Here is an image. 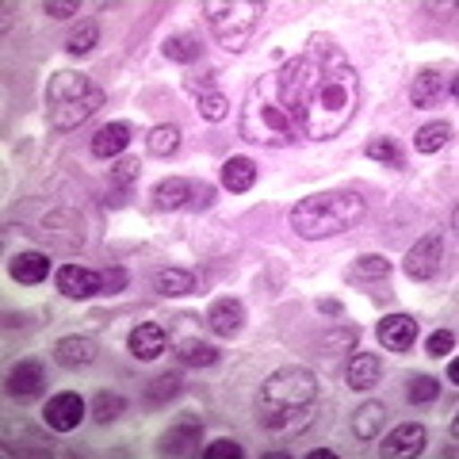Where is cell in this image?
Listing matches in <instances>:
<instances>
[{"instance_id": "39", "label": "cell", "mask_w": 459, "mask_h": 459, "mask_svg": "<svg viewBox=\"0 0 459 459\" xmlns=\"http://www.w3.org/2000/svg\"><path fill=\"white\" fill-rule=\"evenodd\" d=\"M425 352L433 356V360H444V356H452L455 352V333L452 329H433L425 341Z\"/></svg>"}, {"instance_id": "38", "label": "cell", "mask_w": 459, "mask_h": 459, "mask_svg": "<svg viewBox=\"0 0 459 459\" xmlns=\"http://www.w3.org/2000/svg\"><path fill=\"white\" fill-rule=\"evenodd\" d=\"M126 283H131V276H126L123 264L100 268V295H119V291H126Z\"/></svg>"}, {"instance_id": "45", "label": "cell", "mask_w": 459, "mask_h": 459, "mask_svg": "<svg viewBox=\"0 0 459 459\" xmlns=\"http://www.w3.org/2000/svg\"><path fill=\"white\" fill-rule=\"evenodd\" d=\"M329 455H333V452H329V448H314L307 459H329Z\"/></svg>"}, {"instance_id": "42", "label": "cell", "mask_w": 459, "mask_h": 459, "mask_svg": "<svg viewBox=\"0 0 459 459\" xmlns=\"http://www.w3.org/2000/svg\"><path fill=\"white\" fill-rule=\"evenodd\" d=\"M214 204V188L211 184H204V180H192V207H211Z\"/></svg>"}, {"instance_id": "1", "label": "cell", "mask_w": 459, "mask_h": 459, "mask_svg": "<svg viewBox=\"0 0 459 459\" xmlns=\"http://www.w3.org/2000/svg\"><path fill=\"white\" fill-rule=\"evenodd\" d=\"M280 100L291 111L299 134L310 142H329L344 134V126L360 111V77L349 54L329 39H310L307 50L287 57L276 74Z\"/></svg>"}, {"instance_id": "35", "label": "cell", "mask_w": 459, "mask_h": 459, "mask_svg": "<svg viewBox=\"0 0 459 459\" xmlns=\"http://www.w3.org/2000/svg\"><path fill=\"white\" fill-rule=\"evenodd\" d=\"M138 177H142V165L134 161V157H119V165L111 169V188L119 192V195H131Z\"/></svg>"}, {"instance_id": "15", "label": "cell", "mask_w": 459, "mask_h": 459, "mask_svg": "<svg viewBox=\"0 0 459 459\" xmlns=\"http://www.w3.org/2000/svg\"><path fill=\"white\" fill-rule=\"evenodd\" d=\"M241 325H246V307H241V299H214L207 307V329L214 337H238Z\"/></svg>"}, {"instance_id": "9", "label": "cell", "mask_w": 459, "mask_h": 459, "mask_svg": "<svg viewBox=\"0 0 459 459\" xmlns=\"http://www.w3.org/2000/svg\"><path fill=\"white\" fill-rule=\"evenodd\" d=\"M84 413H89V402L77 391H57L47 398V406H42V421H47V429H54V433H74L84 421Z\"/></svg>"}, {"instance_id": "17", "label": "cell", "mask_w": 459, "mask_h": 459, "mask_svg": "<svg viewBox=\"0 0 459 459\" xmlns=\"http://www.w3.org/2000/svg\"><path fill=\"white\" fill-rule=\"evenodd\" d=\"M54 280H57V291H62L65 299H92V295H100V272L96 268L62 264Z\"/></svg>"}, {"instance_id": "34", "label": "cell", "mask_w": 459, "mask_h": 459, "mask_svg": "<svg viewBox=\"0 0 459 459\" xmlns=\"http://www.w3.org/2000/svg\"><path fill=\"white\" fill-rule=\"evenodd\" d=\"M356 344H360V329H356V325H333V329H329V333L322 337V349H325V356L352 352Z\"/></svg>"}, {"instance_id": "7", "label": "cell", "mask_w": 459, "mask_h": 459, "mask_svg": "<svg viewBox=\"0 0 459 459\" xmlns=\"http://www.w3.org/2000/svg\"><path fill=\"white\" fill-rule=\"evenodd\" d=\"M444 253H448V238H444V230H429L425 238L413 241V249L406 253V261H402V272H406L413 283L437 280L440 268H444Z\"/></svg>"}, {"instance_id": "41", "label": "cell", "mask_w": 459, "mask_h": 459, "mask_svg": "<svg viewBox=\"0 0 459 459\" xmlns=\"http://www.w3.org/2000/svg\"><path fill=\"white\" fill-rule=\"evenodd\" d=\"M42 12L54 16V20H69V16H77V4H69V0H47Z\"/></svg>"}, {"instance_id": "14", "label": "cell", "mask_w": 459, "mask_h": 459, "mask_svg": "<svg viewBox=\"0 0 459 459\" xmlns=\"http://www.w3.org/2000/svg\"><path fill=\"white\" fill-rule=\"evenodd\" d=\"M376 333L386 352H410L421 333V325H418V318H410V314H386Z\"/></svg>"}, {"instance_id": "6", "label": "cell", "mask_w": 459, "mask_h": 459, "mask_svg": "<svg viewBox=\"0 0 459 459\" xmlns=\"http://www.w3.org/2000/svg\"><path fill=\"white\" fill-rule=\"evenodd\" d=\"M318 406V376L303 364L276 368L261 383L256 394V413H276V410H314Z\"/></svg>"}, {"instance_id": "2", "label": "cell", "mask_w": 459, "mask_h": 459, "mask_svg": "<svg viewBox=\"0 0 459 459\" xmlns=\"http://www.w3.org/2000/svg\"><path fill=\"white\" fill-rule=\"evenodd\" d=\"M238 134L253 142V146H291L303 134L291 119V111L280 100V81L276 74H268L261 81H253V89L241 104V119H238Z\"/></svg>"}, {"instance_id": "22", "label": "cell", "mask_w": 459, "mask_h": 459, "mask_svg": "<svg viewBox=\"0 0 459 459\" xmlns=\"http://www.w3.org/2000/svg\"><path fill=\"white\" fill-rule=\"evenodd\" d=\"M219 177H222V188L226 192L246 195L253 184H256V161H253V157H226Z\"/></svg>"}, {"instance_id": "5", "label": "cell", "mask_w": 459, "mask_h": 459, "mask_svg": "<svg viewBox=\"0 0 459 459\" xmlns=\"http://www.w3.org/2000/svg\"><path fill=\"white\" fill-rule=\"evenodd\" d=\"M261 16H264V4H256V0H207L204 4L207 31L226 54H241L249 47Z\"/></svg>"}, {"instance_id": "21", "label": "cell", "mask_w": 459, "mask_h": 459, "mask_svg": "<svg viewBox=\"0 0 459 459\" xmlns=\"http://www.w3.org/2000/svg\"><path fill=\"white\" fill-rule=\"evenodd\" d=\"M344 383H349L352 391H371V386H379L383 383V360H379L376 352L352 356L349 371H344Z\"/></svg>"}, {"instance_id": "31", "label": "cell", "mask_w": 459, "mask_h": 459, "mask_svg": "<svg viewBox=\"0 0 459 459\" xmlns=\"http://www.w3.org/2000/svg\"><path fill=\"white\" fill-rule=\"evenodd\" d=\"M92 47H100V23L96 20H81L74 31L65 35V54L69 57H84V54H92Z\"/></svg>"}, {"instance_id": "40", "label": "cell", "mask_w": 459, "mask_h": 459, "mask_svg": "<svg viewBox=\"0 0 459 459\" xmlns=\"http://www.w3.org/2000/svg\"><path fill=\"white\" fill-rule=\"evenodd\" d=\"M204 455L207 459H241L246 455V448H241L238 440H230V437H222V440H214V444H207L204 448Z\"/></svg>"}, {"instance_id": "30", "label": "cell", "mask_w": 459, "mask_h": 459, "mask_svg": "<svg viewBox=\"0 0 459 459\" xmlns=\"http://www.w3.org/2000/svg\"><path fill=\"white\" fill-rule=\"evenodd\" d=\"M180 150V126L177 123H157L146 134V153L150 157H172Z\"/></svg>"}, {"instance_id": "46", "label": "cell", "mask_w": 459, "mask_h": 459, "mask_svg": "<svg viewBox=\"0 0 459 459\" xmlns=\"http://www.w3.org/2000/svg\"><path fill=\"white\" fill-rule=\"evenodd\" d=\"M455 379H459V364L452 360V364H448V383H455Z\"/></svg>"}, {"instance_id": "11", "label": "cell", "mask_w": 459, "mask_h": 459, "mask_svg": "<svg viewBox=\"0 0 459 459\" xmlns=\"http://www.w3.org/2000/svg\"><path fill=\"white\" fill-rule=\"evenodd\" d=\"M4 391L16 398V402H31V398H39L42 391H47V368H42L39 360H16V364L8 368Z\"/></svg>"}, {"instance_id": "19", "label": "cell", "mask_w": 459, "mask_h": 459, "mask_svg": "<svg viewBox=\"0 0 459 459\" xmlns=\"http://www.w3.org/2000/svg\"><path fill=\"white\" fill-rule=\"evenodd\" d=\"M8 276L16 280V283H23V287L47 283V276H50V256L39 253V249H23V253H16L8 261Z\"/></svg>"}, {"instance_id": "16", "label": "cell", "mask_w": 459, "mask_h": 459, "mask_svg": "<svg viewBox=\"0 0 459 459\" xmlns=\"http://www.w3.org/2000/svg\"><path fill=\"white\" fill-rule=\"evenodd\" d=\"M131 138H134V131H131V123L115 119V123H108V126H100V131L92 134V142H89V153L96 157V161H111V157H119V153H126V146H131Z\"/></svg>"}, {"instance_id": "12", "label": "cell", "mask_w": 459, "mask_h": 459, "mask_svg": "<svg viewBox=\"0 0 459 459\" xmlns=\"http://www.w3.org/2000/svg\"><path fill=\"white\" fill-rule=\"evenodd\" d=\"M425 440H429V433H425L421 421H402V425H394L391 433L383 437L379 452L386 459H410V455H421L425 452Z\"/></svg>"}, {"instance_id": "26", "label": "cell", "mask_w": 459, "mask_h": 459, "mask_svg": "<svg viewBox=\"0 0 459 459\" xmlns=\"http://www.w3.org/2000/svg\"><path fill=\"white\" fill-rule=\"evenodd\" d=\"M177 360L188 364V368H214V364L222 360V352L214 349V344L199 341V337H184V341L177 344Z\"/></svg>"}, {"instance_id": "36", "label": "cell", "mask_w": 459, "mask_h": 459, "mask_svg": "<svg viewBox=\"0 0 459 459\" xmlns=\"http://www.w3.org/2000/svg\"><path fill=\"white\" fill-rule=\"evenodd\" d=\"M406 398H410V406H429V402L440 398V379H433V376H413L406 383Z\"/></svg>"}, {"instance_id": "4", "label": "cell", "mask_w": 459, "mask_h": 459, "mask_svg": "<svg viewBox=\"0 0 459 459\" xmlns=\"http://www.w3.org/2000/svg\"><path fill=\"white\" fill-rule=\"evenodd\" d=\"M108 92L89 77V74H74V69H57L47 81V96H42V111H47V123L54 131H77L92 119V115L104 108Z\"/></svg>"}, {"instance_id": "24", "label": "cell", "mask_w": 459, "mask_h": 459, "mask_svg": "<svg viewBox=\"0 0 459 459\" xmlns=\"http://www.w3.org/2000/svg\"><path fill=\"white\" fill-rule=\"evenodd\" d=\"M383 425H386V406L383 402H364V406L352 413V437L356 440H379Z\"/></svg>"}, {"instance_id": "10", "label": "cell", "mask_w": 459, "mask_h": 459, "mask_svg": "<svg viewBox=\"0 0 459 459\" xmlns=\"http://www.w3.org/2000/svg\"><path fill=\"white\" fill-rule=\"evenodd\" d=\"M199 444H204V421L192 418V413H180V418L161 433V440H157V452L161 455H192V452H199Z\"/></svg>"}, {"instance_id": "37", "label": "cell", "mask_w": 459, "mask_h": 459, "mask_svg": "<svg viewBox=\"0 0 459 459\" xmlns=\"http://www.w3.org/2000/svg\"><path fill=\"white\" fill-rule=\"evenodd\" d=\"M177 394H180V376H177V371H169V376H157L146 386V402H150V406H165V402L177 398Z\"/></svg>"}, {"instance_id": "33", "label": "cell", "mask_w": 459, "mask_h": 459, "mask_svg": "<svg viewBox=\"0 0 459 459\" xmlns=\"http://www.w3.org/2000/svg\"><path fill=\"white\" fill-rule=\"evenodd\" d=\"M123 410H126V398L119 391H96L92 402H89V413H92L96 425H111Z\"/></svg>"}, {"instance_id": "23", "label": "cell", "mask_w": 459, "mask_h": 459, "mask_svg": "<svg viewBox=\"0 0 459 459\" xmlns=\"http://www.w3.org/2000/svg\"><path fill=\"white\" fill-rule=\"evenodd\" d=\"M153 291L165 299H180L195 291V272L188 268H157L153 272Z\"/></svg>"}, {"instance_id": "3", "label": "cell", "mask_w": 459, "mask_h": 459, "mask_svg": "<svg viewBox=\"0 0 459 459\" xmlns=\"http://www.w3.org/2000/svg\"><path fill=\"white\" fill-rule=\"evenodd\" d=\"M368 214V204L360 192H314L307 199H299L291 207V230L303 241H322V238H337L344 230L360 226Z\"/></svg>"}, {"instance_id": "29", "label": "cell", "mask_w": 459, "mask_h": 459, "mask_svg": "<svg viewBox=\"0 0 459 459\" xmlns=\"http://www.w3.org/2000/svg\"><path fill=\"white\" fill-rule=\"evenodd\" d=\"M199 100H195V108H199V115H204L207 123H222L226 115H230V96L222 92V89H214V84L207 81V84H199Z\"/></svg>"}, {"instance_id": "28", "label": "cell", "mask_w": 459, "mask_h": 459, "mask_svg": "<svg viewBox=\"0 0 459 459\" xmlns=\"http://www.w3.org/2000/svg\"><path fill=\"white\" fill-rule=\"evenodd\" d=\"M391 276V261L379 253H364V256H356L352 268H349V280L352 283H379Z\"/></svg>"}, {"instance_id": "8", "label": "cell", "mask_w": 459, "mask_h": 459, "mask_svg": "<svg viewBox=\"0 0 459 459\" xmlns=\"http://www.w3.org/2000/svg\"><path fill=\"white\" fill-rule=\"evenodd\" d=\"M452 96H455V74L452 69L425 65L410 84V104L413 108H440V104H448Z\"/></svg>"}, {"instance_id": "13", "label": "cell", "mask_w": 459, "mask_h": 459, "mask_svg": "<svg viewBox=\"0 0 459 459\" xmlns=\"http://www.w3.org/2000/svg\"><path fill=\"white\" fill-rule=\"evenodd\" d=\"M54 360L57 368H65V371H81V368H92L100 360V344L92 337H84V333H69L54 344Z\"/></svg>"}, {"instance_id": "27", "label": "cell", "mask_w": 459, "mask_h": 459, "mask_svg": "<svg viewBox=\"0 0 459 459\" xmlns=\"http://www.w3.org/2000/svg\"><path fill=\"white\" fill-rule=\"evenodd\" d=\"M364 157H368V161H379L383 169H398V172L406 169V150H402L394 138H386V134L371 138L364 146Z\"/></svg>"}, {"instance_id": "44", "label": "cell", "mask_w": 459, "mask_h": 459, "mask_svg": "<svg viewBox=\"0 0 459 459\" xmlns=\"http://www.w3.org/2000/svg\"><path fill=\"white\" fill-rule=\"evenodd\" d=\"M20 325H23V314H12V310H8V314H4V329H20Z\"/></svg>"}, {"instance_id": "32", "label": "cell", "mask_w": 459, "mask_h": 459, "mask_svg": "<svg viewBox=\"0 0 459 459\" xmlns=\"http://www.w3.org/2000/svg\"><path fill=\"white\" fill-rule=\"evenodd\" d=\"M448 142H452V126L444 119H433V123H425L421 131L413 134V150L418 153H440Z\"/></svg>"}, {"instance_id": "18", "label": "cell", "mask_w": 459, "mask_h": 459, "mask_svg": "<svg viewBox=\"0 0 459 459\" xmlns=\"http://www.w3.org/2000/svg\"><path fill=\"white\" fill-rule=\"evenodd\" d=\"M169 344V333L161 322H142L131 329V337H126V349H131L134 360H157V356L165 352Z\"/></svg>"}, {"instance_id": "25", "label": "cell", "mask_w": 459, "mask_h": 459, "mask_svg": "<svg viewBox=\"0 0 459 459\" xmlns=\"http://www.w3.org/2000/svg\"><path fill=\"white\" fill-rule=\"evenodd\" d=\"M161 54L177 65H192V62L204 57V42H199V35H192V31H177V35H169L161 42Z\"/></svg>"}, {"instance_id": "20", "label": "cell", "mask_w": 459, "mask_h": 459, "mask_svg": "<svg viewBox=\"0 0 459 459\" xmlns=\"http://www.w3.org/2000/svg\"><path fill=\"white\" fill-rule=\"evenodd\" d=\"M153 207L157 211H180L192 207V180L184 177H165L153 184Z\"/></svg>"}, {"instance_id": "43", "label": "cell", "mask_w": 459, "mask_h": 459, "mask_svg": "<svg viewBox=\"0 0 459 459\" xmlns=\"http://www.w3.org/2000/svg\"><path fill=\"white\" fill-rule=\"evenodd\" d=\"M318 310L325 314V318H341V314H344V307L337 303V299H322V303H318Z\"/></svg>"}]
</instances>
